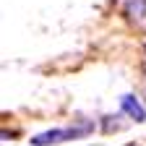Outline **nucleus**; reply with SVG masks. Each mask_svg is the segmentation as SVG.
Listing matches in <instances>:
<instances>
[{"label": "nucleus", "mask_w": 146, "mask_h": 146, "mask_svg": "<svg viewBox=\"0 0 146 146\" xmlns=\"http://www.w3.org/2000/svg\"><path fill=\"white\" fill-rule=\"evenodd\" d=\"M123 13L131 21H143L146 18V0H123Z\"/></svg>", "instance_id": "nucleus-3"}, {"label": "nucleus", "mask_w": 146, "mask_h": 146, "mask_svg": "<svg viewBox=\"0 0 146 146\" xmlns=\"http://www.w3.org/2000/svg\"><path fill=\"white\" fill-rule=\"evenodd\" d=\"M120 112L131 117V123H146V107L136 94H123L120 97Z\"/></svg>", "instance_id": "nucleus-2"}, {"label": "nucleus", "mask_w": 146, "mask_h": 146, "mask_svg": "<svg viewBox=\"0 0 146 146\" xmlns=\"http://www.w3.org/2000/svg\"><path fill=\"white\" fill-rule=\"evenodd\" d=\"M97 131V123L94 120H76L65 128H50V131H42L31 136V146H58V143H68V141H78L86 138Z\"/></svg>", "instance_id": "nucleus-1"}, {"label": "nucleus", "mask_w": 146, "mask_h": 146, "mask_svg": "<svg viewBox=\"0 0 146 146\" xmlns=\"http://www.w3.org/2000/svg\"><path fill=\"white\" fill-rule=\"evenodd\" d=\"M143 76H146V60H143Z\"/></svg>", "instance_id": "nucleus-5"}, {"label": "nucleus", "mask_w": 146, "mask_h": 146, "mask_svg": "<svg viewBox=\"0 0 146 146\" xmlns=\"http://www.w3.org/2000/svg\"><path fill=\"white\" fill-rule=\"evenodd\" d=\"M143 55H146V44H143Z\"/></svg>", "instance_id": "nucleus-7"}, {"label": "nucleus", "mask_w": 146, "mask_h": 146, "mask_svg": "<svg viewBox=\"0 0 146 146\" xmlns=\"http://www.w3.org/2000/svg\"><path fill=\"white\" fill-rule=\"evenodd\" d=\"M125 146H138V143H125Z\"/></svg>", "instance_id": "nucleus-6"}, {"label": "nucleus", "mask_w": 146, "mask_h": 146, "mask_svg": "<svg viewBox=\"0 0 146 146\" xmlns=\"http://www.w3.org/2000/svg\"><path fill=\"white\" fill-rule=\"evenodd\" d=\"M117 120H123V112H120V115H104V117L99 120V128H102L104 133L123 131V128H125V123H117Z\"/></svg>", "instance_id": "nucleus-4"}]
</instances>
